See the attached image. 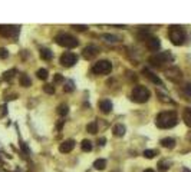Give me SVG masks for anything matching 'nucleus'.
Wrapping results in <instances>:
<instances>
[{
  "label": "nucleus",
  "instance_id": "obj_1",
  "mask_svg": "<svg viewBox=\"0 0 191 172\" xmlns=\"http://www.w3.org/2000/svg\"><path fill=\"white\" fill-rule=\"evenodd\" d=\"M178 122V118L175 112H161L158 114L155 118V125L161 129H170V128H174Z\"/></svg>",
  "mask_w": 191,
  "mask_h": 172
},
{
  "label": "nucleus",
  "instance_id": "obj_2",
  "mask_svg": "<svg viewBox=\"0 0 191 172\" xmlns=\"http://www.w3.org/2000/svg\"><path fill=\"white\" fill-rule=\"evenodd\" d=\"M168 38L175 46H181L185 40V33H184V29L181 26L172 25L168 27Z\"/></svg>",
  "mask_w": 191,
  "mask_h": 172
},
{
  "label": "nucleus",
  "instance_id": "obj_3",
  "mask_svg": "<svg viewBox=\"0 0 191 172\" xmlns=\"http://www.w3.org/2000/svg\"><path fill=\"white\" fill-rule=\"evenodd\" d=\"M55 42L58 43L59 46L62 47H68V49H73L79 45V40L75 38V36H72V34H68V33H60L58 34L56 38H55Z\"/></svg>",
  "mask_w": 191,
  "mask_h": 172
},
{
  "label": "nucleus",
  "instance_id": "obj_4",
  "mask_svg": "<svg viewBox=\"0 0 191 172\" xmlns=\"http://www.w3.org/2000/svg\"><path fill=\"white\" fill-rule=\"evenodd\" d=\"M131 96H132V101L138 102V103H145V102H148V99H150V90H148L145 86L138 85V86H134Z\"/></svg>",
  "mask_w": 191,
  "mask_h": 172
},
{
  "label": "nucleus",
  "instance_id": "obj_5",
  "mask_svg": "<svg viewBox=\"0 0 191 172\" xmlns=\"http://www.w3.org/2000/svg\"><path fill=\"white\" fill-rule=\"evenodd\" d=\"M172 60V55H171V52H160V53H155V55L150 56V59H148V62L152 65V66H162L164 63L167 62H171Z\"/></svg>",
  "mask_w": 191,
  "mask_h": 172
},
{
  "label": "nucleus",
  "instance_id": "obj_6",
  "mask_svg": "<svg viewBox=\"0 0 191 172\" xmlns=\"http://www.w3.org/2000/svg\"><path fill=\"white\" fill-rule=\"evenodd\" d=\"M111 70H112V63L109 60H99L92 67V72L96 75H108L111 73Z\"/></svg>",
  "mask_w": 191,
  "mask_h": 172
},
{
  "label": "nucleus",
  "instance_id": "obj_7",
  "mask_svg": "<svg viewBox=\"0 0 191 172\" xmlns=\"http://www.w3.org/2000/svg\"><path fill=\"white\" fill-rule=\"evenodd\" d=\"M76 62H78V56H76L75 53H72V52H65V53L60 56V63H62V66H65V67H72Z\"/></svg>",
  "mask_w": 191,
  "mask_h": 172
},
{
  "label": "nucleus",
  "instance_id": "obj_8",
  "mask_svg": "<svg viewBox=\"0 0 191 172\" xmlns=\"http://www.w3.org/2000/svg\"><path fill=\"white\" fill-rule=\"evenodd\" d=\"M19 27L17 26H10V25H0V34L3 38H10L13 34H17Z\"/></svg>",
  "mask_w": 191,
  "mask_h": 172
},
{
  "label": "nucleus",
  "instance_id": "obj_9",
  "mask_svg": "<svg viewBox=\"0 0 191 172\" xmlns=\"http://www.w3.org/2000/svg\"><path fill=\"white\" fill-rule=\"evenodd\" d=\"M165 75H167V78L170 80H172V82H180L181 78H183V73H181V70H180L178 67H171V69L165 70Z\"/></svg>",
  "mask_w": 191,
  "mask_h": 172
},
{
  "label": "nucleus",
  "instance_id": "obj_10",
  "mask_svg": "<svg viewBox=\"0 0 191 172\" xmlns=\"http://www.w3.org/2000/svg\"><path fill=\"white\" fill-rule=\"evenodd\" d=\"M147 47H148L151 52L160 50V47H161V42H160V39L154 38V36L148 38V39H147Z\"/></svg>",
  "mask_w": 191,
  "mask_h": 172
},
{
  "label": "nucleus",
  "instance_id": "obj_11",
  "mask_svg": "<svg viewBox=\"0 0 191 172\" xmlns=\"http://www.w3.org/2000/svg\"><path fill=\"white\" fill-rule=\"evenodd\" d=\"M98 53H99V49H98L95 45H89V46H86L85 49H83V58L85 59L95 58Z\"/></svg>",
  "mask_w": 191,
  "mask_h": 172
},
{
  "label": "nucleus",
  "instance_id": "obj_12",
  "mask_svg": "<svg viewBox=\"0 0 191 172\" xmlns=\"http://www.w3.org/2000/svg\"><path fill=\"white\" fill-rule=\"evenodd\" d=\"M142 75L145 76L147 79H150L152 83H155V85H162V80L160 79V78H158V76L154 73V72H151L150 69H147V67H144V69H142Z\"/></svg>",
  "mask_w": 191,
  "mask_h": 172
},
{
  "label": "nucleus",
  "instance_id": "obj_13",
  "mask_svg": "<svg viewBox=\"0 0 191 172\" xmlns=\"http://www.w3.org/2000/svg\"><path fill=\"white\" fill-rule=\"evenodd\" d=\"M73 148H75V141H73V139H68V141H63V142L59 145V151L62 152V154H68V152H71Z\"/></svg>",
  "mask_w": 191,
  "mask_h": 172
},
{
  "label": "nucleus",
  "instance_id": "obj_14",
  "mask_svg": "<svg viewBox=\"0 0 191 172\" xmlns=\"http://www.w3.org/2000/svg\"><path fill=\"white\" fill-rule=\"evenodd\" d=\"M99 109L102 114H109L112 110V102L109 101V99H102L99 102Z\"/></svg>",
  "mask_w": 191,
  "mask_h": 172
},
{
  "label": "nucleus",
  "instance_id": "obj_15",
  "mask_svg": "<svg viewBox=\"0 0 191 172\" xmlns=\"http://www.w3.org/2000/svg\"><path fill=\"white\" fill-rule=\"evenodd\" d=\"M112 132H114V135H115V136H124L125 132H127V128H125V125H121V123H118V125L114 126Z\"/></svg>",
  "mask_w": 191,
  "mask_h": 172
},
{
  "label": "nucleus",
  "instance_id": "obj_16",
  "mask_svg": "<svg viewBox=\"0 0 191 172\" xmlns=\"http://www.w3.org/2000/svg\"><path fill=\"white\" fill-rule=\"evenodd\" d=\"M164 148H168V149H171V148L175 146V139L174 138H164L161 139V142H160Z\"/></svg>",
  "mask_w": 191,
  "mask_h": 172
},
{
  "label": "nucleus",
  "instance_id": "obj_17",
  "mask_svg": "<svg viewBox=\"0 0 191 172\" xmlns=\"http://www.w3.org/2000/svg\"><path fill=\"white\" fill-rule=\"evenodd\" d=\"M19 82H20V85L23 86V88H29L30 85H32V79H30L29 75H26V73H22Z\"/></svg>",
  "mask_w": 191,
  "mask_h": 172
},
{
  "label": "nucleus",
  "instance_id": "obj_18",
  "mask_svg": "<svg viewBox=\"0 0 191 172\" xmlns=\"http://www.w3.org/2000/svg\"><path fill=\"white\" fill-rule=\"evenodd\" d=\"M40 58L43 60H50L53 58V53L50 52V49H46V47H42L40 49Z\"/></svg>",
  "mask_w": 191,
  "mask_h": 172
},
{
  "label": "nucleus",
  "instance_id": "obj_19",
  "mask_svg": "<svg viewBox=\"0 0 191 172\" xmlns=\"http://www.w3.org/2000/svg\"><path fill=\"white\" fill-rule=\"evenodd\" d=\"M183 119H184V122H185V125L191 128V108H187V109H184Z\"/></svg>",
  "mask_w": 191,
  "mask_h": 172
},
{
  "label": "nucleus",
  "instance_id": "obj_20",
  "mask_svg": "<svg viewBox=\"0 0 191 172\" xmlns=\"http://www.w3.org/2000/svg\"><path fill=\"white\" fill-rule=\"evenodd\" d=\"M81 148H82L83 152H91L92 151V142L91 141H88V139H83L82 142H81Z\"/></svg>",
  "mask_w": 191,
  "mask_h": 172
},
{
  "label": "nucleus",
  "instance_id": "obj_21",
  "mask_svg": "<svg viewBox=\"0 0 191 172\" xmlns=\"http://www.w3.org/2000/svg\"><path fill=\"white\" fill-rule=\"evenodd\" d=\"M93 168L98 169V171H102V169L106 168V161L105 159H96L93 162Z\"/></svg>",
  "mask_w": 191,
  "mask_h": 172
},
{
  "label": "nucleus",
  "instance_id": "obj_22",
  "mask_svg": "<svg viewBox=\"0 0 191 172\" xmlns=\"http://www.w3.org/2000/svg\"><path fill=\"white\" fill-rule=\"evenodd\" d=\"M68 112H69V106H68L66 103H60V105L58 106V114L60 115V116H66Z\"/></svg>",
  "mask_w": 191,
  "mask_h": 172
},
{
  "label": "nucleus",
  "instance_id": "obj_23",
  "mask_svg": "<svg viewBox=\"0 0 191 172\" xmlns=\"http://www.w3.org/2000/svg\"><path fill=\"white\" fill-rule=\"evenodd\" d=\"M86 129L89 134H98V123H96V122H91V123L86 126Z\"/></svg>",
  "mask_w": 191,
  "mask_h": 172
},
{
  "label": "nucleus",
  "instance_id": "obj_24",
  "mask_svg": "<svg viewBox=\"0 0 191 172\" xmlns=\"http://www.w3.org/2000/svg\"><path fill=\"white\" fill-rule=\"evenodd\" d=\"M36 75H38V78L40 80H46V79H48V75H49V73H48V70H46V69H43V67H42V69H39V70L36 72Z\"/></svg>",
  "mask_w": 191,
  "mask_h": 172
},
{
  "label": "nucleus",
  "instance_id": "obj_25",
  "mask_svg": "<svg viewBox=\"0 0 191 172\" xmlns=\"http://www.w3.org/2000/svg\"><path fill=\"white\" fill-rule=\"evenodd\" d=\"M142 155L145 156V158H148V159H152L154 156L157 155V151H154V149H145V151L142 152Z\"/></svg>",
  "mask_w": 191,
  "mask_h": 172
},
{
  "label": "nucleus",
  "instance_id": "obj_26",
  "mask_svg": "<svg viewBox=\"0 0 191 172\" xmlns=\"http://www.w3.org/2000/svg\"><path fill=\"white\" fill-rule=\"evenodd\" d=\"M15 73H17L16 69H12V70H7V72H4V75H3V79L9 80V79H12L13 76H15Z\"/></svg>",
  "mask_w": 191,
  "mask_h": 172
},
{
  "label": "nucleus",
  "instance_id": "obj_27",
  "mask_svg": "<svg viewBox=\"0 0 191 172\" xmlns=\"http://www.w3.org/2000/svg\"><path fill=\"white\" fill-rule=\"evenodd\" d=\"M43 90H45L46 93H49V95H53V93H55L53 85H50V83H45V86H43Z\"/></svg>",
  "mask_w": 191,
  "mask_h": 172
},
{
  "label": "nucleus",
  "instance_id": "obj_28",
  "mask_svg": "<svg viewBox=\"0 0 191 172\" xmlns=\"http://www.w3.org/2000/svg\"><path fill=\"white\" fill-rule=\"evenodd\" d=\"M71 27L72 29H75V30H78V32H85V30L88 29L85 25H72Z\"/></svg>",
  "mask_w": 191,
  "mask_h": 172
},
{
  "label": "nucleus",
  "instance_id": "obj_29",
  "mask_svg": "<svg viewBox=\"0 0 191 172\" xmlns=\"http://www.w3.org/2000/svg\"><path fill=\"white\" fill-rule=\"evenodd\" d=\"M9 58V52L6 47H0V59H7Z\"/></svg>",
  "mask_w": 191,
  "mask_h": 172
},
{
  "label": "nucleus",
  "instance_id": "obj_30",
  "mask_svg": "<svg viewBox=\"0 0 191 172\" xmlns=\"http://www.w3.org/2000/svg\"><path fill=\"white\" fill-rule=\"evenodd\" d=\"M102 39H105L106 42H116V38L112 34H102Z\"/></svg>",
  "mask_w": 191,
  "mask_h": 172
},
{
  "label": "nucleus",
  "instance_id": "obj_31",
  "mask_svg": "<svg viewBox=\"0 0 191 172\" xmlns=\"http://www.w3.org/2000/svg\"><path fill=\"white\" fill-rule=\"evenodd\" d=\"M158 169H160V171H167V169H168V164H167V162H164V161H162V162H158Z\"/></svg>",
  "mask_w": 191,
  "mask_h": 172
},
{
  "label": "nucleus",
  "instance_id": "obj_32",
  "mask_svg": "<svg viewBox=\"0 0 191 172\" xmlns=\"http://www.w3.org/2000/svg\"><path fill=\"white\" fill-rule=\"evenodd\" d=\"M63 89H65V92H72V90H73V82L69 80V82L66 83V86H65Z\"/></svg>",
  "mask_w": 191,
  "mask_h": 172
},
{
  "label": "nucleus",
  "instance_id": "obj_33",
  "mask_svg": "<svg viewBox=\"0 0 191 172\" xmlns=\"http://www.w3.org/2000/svg\"><path fill=\"white\" fill-rule=\"evenodd\" d=\"M184 92L187 93L188 96H191V83H187L185 86H184Z\"/></svg>",
  "mask_w": 191,
  "mask_h": 172
},
{
  "label": "nucleus",
  "instance_id": "obj_34",
  "mask_svg": "<svg viewBox=\"0 0 191 172\" xmlns=\"http://www.w3.org/2000/svg\"><path fill=\"white\" fill-rule=\"evenodd\" d=\"M53 80H55V82H62V80H63V76H62V75H59V73H58V75H55Z\"/></svg>",
  "mask_w": 191,
  "mask_h": 172
},
{
  "label": "nucleus",
  "instance_id": "obj_35",
  "mask_svg": "<svg viewBox=\"0 0 191 172\" xmlns=\"http://www.w3.org/2000/svg\"><path fill=\"white\" fill-rule=\"evenodd\" d=\"M105 142H106V139H105V138H99V139H98V143H99L101 146H104Z\"/></svg>",
  "mask_w": 191,
  "mask_h": 172
},
{
  "label": "nucleus",
  "instance_id": "obj_36",
  "mask_svg": "<svg viewBox=\"0 0 191 172\" xmlns=\"http://www.w3.org/2000/svg\"><path fill=\"white\" fill-rule=\"evenodd\" d=\"M144 172H154V171H152V169H145Z\"/></svg>",
  "mask_w": 191,
  "mask_h": 172
}]
</instances>
